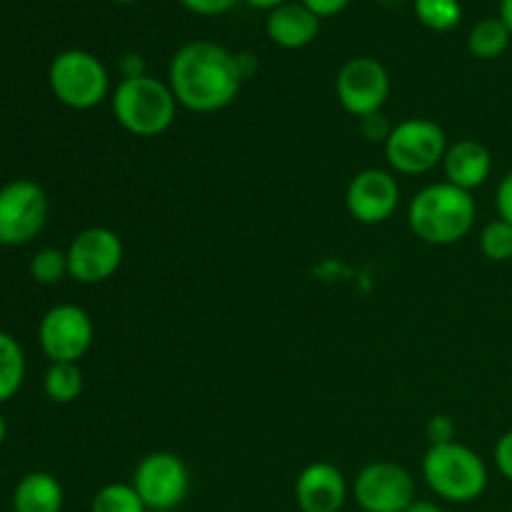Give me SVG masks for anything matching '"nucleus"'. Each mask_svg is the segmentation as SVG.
Segmentation results:
<instances>
[{
    "label": "nucleus",
    "instance_id": "obj_1",
    "mask_svg": "<svg viewBox=\"0 0 512 512\" xmlns=\"http://www.w3.org/2000/svg\"><path fill=\"white\" fill-rule=\"evenodd\" d=\"M238 58L213 40H193L170 60L168 85L175 100L193 113H218L243 88Z\"/></svg>",
    "mask_w": 512,
    "mask_h": 512
},
{
    "label": "nucleus",
    "instance_id": "obj_2",
    "mask_svg": "<svg viewBox=\"0 0 512 512\" xmlns=\"http://www.w3.org/2000/svg\"><path fill=\"white\" fill-rule=\"evenodd\" d=\"M475 198L453 183H433L420 190L408 205V225L423 243L453 245L473 230Z\"/></svg>",
    "mask_w": 512,
    "mask_h": 512
},
{
    "label": "nucleus",
    "instance_id": "obj_3",
    "mask_svg": "<svg viewBox=\"0 0 512 512\" xmlns=\"http://www.w3.org/2000/svg\"><path fill=\"white\" fill-rule=\"evenodd\" d=\"M178 100L168 83L140 75L123 78L113 93V115L120 128L138 138H158L175 123Z\"/></svg>",
    "mask_w": 512,
    "mask_h": 512
},
{
    "label": "nucleus",
    "instance_id": "obj_4",
    "mask_svg": "<svg viewBox=\"0 0 512 512\" xmlns=\"http://www.w3.org/2000/svg\"><path fill=\"white\" fill-rule=\"evenodd\" d=\"M423 478L438 498L448 503H473L488 488V465L458 440L430 445L423 458Z\"/></svg>",
    "mask_w": 512,
    "mask_h": 512
},
{
    "label": "nucleus",
    "instance_id": "obj_5",
    "mask_svg": "<svg viewBox=\"0 0 512 512\" xmlns=\"http://www.w3.org/2000/svg\"><path fill=\"white\" fill-rule=\"evenodd\" d=\"M48 85L68 108L90 110L108 95L110 75L93 53L73 48L55 55L48 70Z\"/></svg>",
    "mask_w": 512,
    "mask_h": 512
},
{
    "label": "nucleus",
    "instance_id": "obj_6",
    "mask_svg": "<svg viewBox=\"0 0 512 512\" xmlns=\"http://www.w3.org/2000/svg\"><path fill=\"white\" fill-rule=\"evenodd\" d=\"M448 138L438 123L428 118H408L393 125L385 140V158L400 175H425L443 163Z\"/></svg>",
    "mask_w": 512,
    "mask_h": 512
},
{
    "label": "nucleus",
    "instance_id": "obj_7",
    "mask_svg": "<svg viewBox=\"0 0 512 512\" xmlns=\"http://www.w3.org/2000/svg\"><path fill=\"white\" fill-rule=\"evenodd\" d=\"M48 193L35 180L18 178L0 188V245L18 248L38 238L48 223Z\"/></svg>",
    "mask_w": 512,
    "mask_h": 512
},
{
    "label": "nucleus",
    "instance_id": "obj_8",
    "mask_svg": "<svg viewBox=\"0 0 512 512\" xmlns=\"http://www.w3.org/2000/svg\"><path fill=\"white\" fill-rule=\"evenodd\" d=\"M133 485L148 512H173L188 498L190 470L175 453L155 450L138 463Z\"/></svg>",
    "mask_w": 512,
    "mask_h": 512
},
{
    "label": "nucleus",
    "instance_id": "obj_9",
    "mask_svg": "<svg viewBox=\"0 0 512 512\" xmlns=\"http://www.w3.org/2000/svg\"><path fill=\"white\" fill-rule=\"evenodd\" d=\"M93 320L78 305H55L38 325L40 350L50 363H78L93 345Z\"/></svg>",
    "mask_w": 512,
    "mask_h": 512
},
{
    "label": "nucleus",
    "instance_id": "obj_10",
    "mask_svg": "<svg viewBox=\"0 0 512 512\" xmlns=\"http://www.w3.org/2000/svg\"><path fill=\"white\" fill-rule=\"evenodd\" d=\"M65 255H68L70 278L83 285H98L118 273L125 248L115 230L95 225V228L80 230Z\"/></svg>",
    "mask_w": 512,
    "mask_h": 512
},
{
    "label": "nucleus",
    "instance_id": "obj_11",
    "mask_svg": "<svg viewBox=\"0 0 512 512\" xmlns=\"http://www.w3.org/2000/svg\"><path fill=\"white\" fill-rule=\"evenodd\" d=\"M353 498L363 512H405L415 500V480L403 465L378 460L358 473Z\"/></svg>",
    "mask_w": 512,
    "mask_h": 512
},
{
    "label": "nucleus",
    "instance_id": "obj_12",
    "mask_svg": "<svg viewBox=\"0 0 512 512\" xmlns=\"http://www.w3.org/2000/svg\"><path fill=\"white\" fill-rule=\"evenodd\" d=\"M335 93L345 113L360 120L383 110L390 95V75L375 58H353L340 68Z\"/></svg>",
    "mask_w": 512,
    "mask_h": 512
},
{
    "label": "nucleus",
    "instance_id": "obj_13",
    "mask_svg": "<svg viewBox=\"0 0 512 512\" xmlns=\"http://www.w3.org/2000/svg\"><path fill=\"white\" fill-rule=\"evenodd\" d=\"M348 213L363 225H380L393 218L400 205V185L390 173L378 168L363 170L345 190Z\"/></svg>",
    "mask_w": 512,
    "mask_h": 512
},
{
    "label": "nucleus",
    "instance_id": "obj_14",
    "mask_svg": "<svg viewBox=\"0 0 512 512\" xmlns=\"http://www.w3.org/2000/svg\"><path fill=\"white\" fill-rule=\"evenodd\" d=\"M295 500L303 512H340L348 500L345 475L333 463H310L295 480Z\"/></svg>",
    "mask_w": 512,
    "mask_h": 512
},
{
    "label": "nucleus",
    "instance_id": "obj_15",
    "mask_svg": "<svg viewBox=\"0 0 512 512\" xmlns=\"http://www.w3.org/2000/svg\"><path fill=\"white\" fill-rule=\"evenodd\" d=\"M443 170L448 183L458 185L463 190H475L490 178L493 170V158L490 150L478 140H458L455 145H448V153L443 158Z\"/></svg>",
    "mask_w": 512,
    "mask_h": 512
},
{
    "label": "nucleus",
    "instance_id": "obj_16",
    "mask_svg": "<svg viewBox=\"0 0 512 512\" xmlns=\"http://www.w3.org/2000/svg\"><path fill=\"white\" fill-rule=\"evenodd\" d=\"M320 33V18L303 3H283L270 10L268 38L285 50H300L313 43Z\"/></svg>",
    "mask_w": 512,
    "mask_h": 512
},
{
    "label": "nucleus",
    "instance_id": "obj_17",
    "mask_svg": "<svg viewBox=\"0 0 512 512\" xmlns=\"http://www.w3.org/2000/svg\"><path fill=\"white\" fill-rule=\"evenodd\" d=\"M63 485L50 473H28L20 478L13 493V512H60Z\"/></svg>",
    "mask_w": 512,
    "mask_h": 512
},
{
    "label": "nucleus",
    "instance_id": "obj_18",
    "mask_svg": "<svg viewBox=\"0 0 512 512\" xmlns=\"http://www.w3.org/2000/svg\"><path fill=\"white\" fill-rule=\"evenodd\" d=\"M512 33L508 25L498 18H483L470 28L468 50L480 60H495L508 50Z\"/></svg>",
    "mask_w": 512,
    "mask_h": 512
},
{
    "label": "nucleus",
    "instance_id": "obj_19",
    "mask_svg": "<svg viewBox=\"0 0 512 512\" xmlns=\"http://www.w3.org/2000/svg\"><path fill=\"white\" fill-rule=\"evenodd\" d=\"M25 380V355L18 340L0 330V403L13 398Z\"/></svg>",
    "mask_w": 512,
    "mask_h": 512
},
{
    "label": "nucleus",
    "instance_id": "obj_20",
    "mask_svg": "<svg viewBox=\"0 0 512 512\" xmlns=\"http://www.w3.org/2000/svg\"><path fill=\"white\" fill-rule=\"evenodd\" d=\"M43 390L53 403H75L83 393V370L78 368V363H50V368L45 370Z\"/></svg>",
    "mask_w": 512,
    "mask_h": 512
},
{
    "label": "nucleus",
    "instance_id": "obj_21",
    "mask_svg": "<svg viewBox=\"0 0 512 512\" xmlns=\"http://www.w3.org/2000/svg\"><path fill=\"white\" fill-rule=\"evenodd\" d=\"M415 15L425 28L435 33H448L458 28L463 8H460V0H415Z\"/></svg>",
    "mask_w": 512,
    "mask_h": 512
},
{
    "label": "nucleus",
    "instance_id": "obj_22",
    "mask_svg": "<svg viewBox=\"0 0 512 512\" xmlns=\"http://www.w3.org/2000/svg\"><path fill=\"white\" fill-rule=\"evenodd\" d=\"M90 512H148V508L133 485L110 483L95 493Z\"/></svg>",
    "mask_w": 512,
    "mask_h": 512
},
{
    "label": "nucleus",
    "instance_id": "obj_23",
    "mask_svg": "<svg viewBox=\"0 0 512 512\" xmlns=\"http://www.w3.org/2000/svg\"><path fill=\"white\" fill-rule=\"evenodd\" d=\"M30 275L40 285H58L68 273V255L58 248H43L30 258Z\"/></svg>",
    "mask_w": 512,
    "mask_h": 512
},
{
    "label": "nucleus",
    "instance_id": "obj_24",
    "mask_svg": "<svg viewBox=\"0 0 512 512\" xmlns=\"http://www.w3.org/2000/svg\"><path fill=\"white\" fill-rule=\"evenodd\" d=\"M480 250L493 263H508L512 260V225L505 220H493L480 233Z\"/></svg>",
    "mask_w": 512,
    "mask_h": 512
},
{
    "label": "nucleus",
    "instance_id": "obj_25",
    "mask_svg": "<svg viewBox=\"0 0 512 512\" xmlns=\"http://www.w3.org/2000/svg\"><path fill=\"white\" fill-rule=\"evenodd\" d=\"M425 435H428L430 445L455 443V420L445 413L433 415L428 425H425Z\"/></svg>",
    "mask_w": 512,
    "mask_h": 512
},
{
    "label": "nucleus",
    "instance_id": "obj_26",
    "mask_svg": "<svg viewBox=\"0 0 512 512\" xmlns=\"http://www.w3.org/2000/svg\"><path fill=\"white\" fill-rule=\"evenodd\" d=\"M360 130H363V135L368 140H383L385 143L390 138V133H393V125L388 123V118L383 113H373L360 118Z\"/></svg>",
    "mask_w": 512,
    "mask_h": 512
},
{
    "label": "nucleus",
    "instance_id": "obj_27",
    "mask_svg": "<svg viewBox=\"0 0 512 512\" xmlns=\"http://www.w3.org/2000/svg\"><path fill=\"white\" fill-rule=\"evenodd\" d=\"M190 13L198 15H223L233 8L238 0H180Z\"/></svg>",
    "mask_w": 512,
    "mask_h": 512
},
{
    "label": "nucleus",
    "instance_id": "obj_28",
    "mask_svg": "<svg viewBox=\"0 0 512 512\" xmlns=\"http://www.w3.org/2000/svg\"><path fill=\"white\" fill-rule=\"evenodd\" d=\"M495 208H498V218L512 225V173L505 175L495 193Z\"/></svg>",
    "mask_w": 512,
    "mask_h": 512
},
{
    "label": "nucleus",
    "instance_id": "obj_29",
    "mask_svg": "<svg viewBox=\"0 0 512 512\" xmlns=\"http://www.w3.org/2000/svg\"><path fill=\"white\" fill-rule=\"evenodd\" d=\"M495 463H498V470L503 473V478L512 483V430H508L498 440V445H495Z\"/></svg>",
    "mask_w": 512,
    "mask_h": 512
},
{
    "label": "nucleus",
    "instance_id": "obj_30",
    "mask_svg": "<svg viewBox=\"0 0 512 512\" xmlns=\"http://www.w3.org/2000/svg\"><path fill=\"white\" fill-rule=\"evenodd\" d=\"M308 10H313L318 18H333V15L343 13L350 5V0H300Z\"/></svg>",
    "mask_w": 512,
    "mask_h": 512
},
{
    "label": "nucleus",
    "instance_id": "obj_31",
    "mask_svg": "<svg viewBox=\"0 0 512 512\" xmlns=\"http://www.w3.org/2000/svg\"><path fill=\"white\" fill-rule=\"evenodd\" d=\"M123 75H125V78H140V75H145L143 55H138V53L125 55V58H123Z\"/></svg>",
    "mask_w": 512,
    "mask_h": 512
},
{
    "label": "nucleus",
    "instance_id": "obj_32",
    "mask_svg": "<svg viewBox=\"0 0 512 512\" xmlns=\"http://www.w3.org/2000/svg\"><path fill=\"white\" fill-rule=\"evenodd\" d=\"M405 512H445L443 508H440L438 503H430V500H418L415 498L413 503H410V508Z\"/></svg>",
    "mask_w": 512,
    "mask_h": 512
},
{
    "label": "nucleus",
    "instance_id": "obj_33",
    "mask_svg": "<svg viewBox=\"0 0 512 512\" xmlns=\"http://www.w3.org/2000/svg\"><path fill=\"white\" fill-rule=\"evenodd\" d=\"M245 3H248L250 8H258V10H275L283 3H288V0H245Z\"/></svg>",
    "mask_w": 512,
    "mask_h": 512
},
{
    "label": "nucleus",
    "instance_id": "obj_34",
    "mask_svg": "<svg viewBox=\"0 0 512 512\" xmlns=\"http://www.w3.org/2000/svg\"><path fill=\"white\" fill-rule=\"evenodd\" d=\"M500 20L508 25V30L512 33V0H503L500 3Z\"/></svg>",
    "mask_w": 512,
    "mask_h": 512
},
{
    "label": "nucleus",
    "instance_id": "obj_35",
    "mask_svg": "<svg viewBox=\"0 0 512 512\" xmlns=\"http://www.w3.org/2000/svg\"><path fill=\"white\" fill-rule=\"evenodd\" d=\"M5 435H8V425H5V418L0 415V445L5 443Z\"/></svg>",
    "mask_w": 512,
    "mask_h": 512
},
{
    "label": "nucleus",
    "instance_id": "obj_36",
    "mask_svg": "<svg viewBox=\"0 0 512 512\" xmlns=\"http://www.w3.org/2000/svg\"><path fill=\"white\" fill-rule=\"evenodd\" d=\"M113 3H123V5H128V3H138V0H113Z\"/></svg>",
    "mask_w": 512,
    "mask_h": 512
},
{
    "label": "nucleus",
    "instance_id": "obj_37",
    "mask_svg": "<svg viewBox=\"0 0 512 512\" xmlns=\"http://www.w3.org/2000/svg\"><path fill=\"white\" fill-rule=\"evenodd\" d=\"M378 3H385V5H388V3H395V0H378Z\"/></svg>",
    "mask_w": 512,
    "mask_h": 512
}]
</instances>
